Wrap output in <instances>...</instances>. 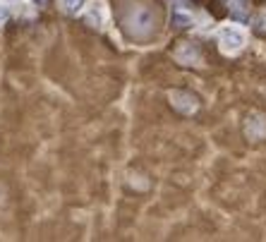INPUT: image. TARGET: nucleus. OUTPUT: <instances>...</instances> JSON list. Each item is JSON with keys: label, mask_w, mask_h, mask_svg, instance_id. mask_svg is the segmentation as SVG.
<instances>
[{"label": "nucleus", "mask_w": 266, "mask_h": 242, "mask_svg": "<svg viewBox=\"0 0 266 242\" xmlns=\"http://www.w3.org/2000/svg\"><path fill=\"white\" fill-rule=\"evenodd\" d=\"M60 8L70 15H77L79 10L84 8V0H60Z\"/></svg>", "instance_id": "obj_5"}, {"label": "nucleus", "mask_w": 266, "mask_h": 242, "mask_svg": "<svg viewBox=\"0 0 266 242\" xmlns=\"http://www.w3.org/2000/svg\"><path fill=\"white\" fill-rule=\"evenodd\" d=\"M171 101L175 103V106H178L180 110H185V113L195 110V101H192L187 94H178V91H175V94H171Z\"/></svg>", "instance_id": "obj_4"}, {"label": "nucleus", "mask_w": 266, "mask_h": 242, "mask_svg": "<svg viewBox=\"0 0 266 242\" xmlns=\"http://www.w3.org/2000/svg\"><path fill=\"white\" fill-rule=\"evenodd\" d=\"M195 58H197V51H195V48L185 46V48H180V51H178V60H182V63H187V60H195Z\"/></svg>", "instance_id": "obj_6"}, {"label": "nucleus", "mask_w": 266, "mask_h": 242, "mask_svg": "<svg viewBox=\"0 0 266 242\" xmlns=\"http://www.w3.org/2000/svg\"><path fill=\"white\" fill-rule=\"evenodd\" d=\"M175 22L180 24V27H185V22H187V17H185V15H178V17H175Z\"/></svg>", "instance_id": "obj_8"}, {"label": "nucleus", "mask_w": 266, "mask_h": 242, "mask_svg": "<svg viewBox=\"0 0 266 242\" xmlns=\"http://www.w3.org/2000/svg\"><path fill=\"white\" fill-rule=\"evenodd\" d=\"M8 17H10V8H8V5H5V3H3V0H0V24L5 22Z\"/></svg>", "instance_id": "obj_7"}, {"label": "nucleus", "mask_w": 266, "mask_h": 242, "mask_svg": "<svg viewBox=\"0 0 266 242\" xmlns=\"http://www.w3.org/2000/svg\"><path fill=\"white\" fill-rule=\"evenodd\" d=\"M127 24H130V32H132L134 36H144V34L151 29L154 17H151V12L147 8H137L132 12V17L127 19Z\"/></svg>", "instance_id": "obj_1"}, {"label": "nucleus", "mask_w": 266, "mask_h": 242, "mask_svg": "<svg viewBox=\"0 0 266 242\" xmlns=\"http://www.w3.org/2000/svg\"><path fill=\"white\" fill-rule=\"evenodd\" d=\"M86 22L91 24L94 29H101L103 22H106V10H103V3L101 0H94L89 10H86Z\"/></svg>", "instance_id": "obj_3"}, {"label": "nucleus", "mask_w": 266, "mask_h": 242, "mask_svg": "<svg viewBox=\"0 0 266 242\" xmlns=\"http://www.w3.org/2000/svg\"><path fill=\"white\" fill-rule=\"evenodd\" d=\"M34 3H36V5H46V0H34Z\"/></svg>", "instance_id": "obj_9"}, {"label": "nucleus", "mask_w": 266, "mask_h": 242, "mask_svg": "<svg viewBox=\"0 0 266 242\" xmlns=\"http://www.w3.org/2000/svg\"><path fill=\"white\" fill-rule=\"evenodd\" d=\"M219 39H221V46H223L226 53H235V51L245 43L243 32H240V29H235V27H223L221 34H219Z\"/></svg>", "instance_id": "obj_2"}]
</instances>
